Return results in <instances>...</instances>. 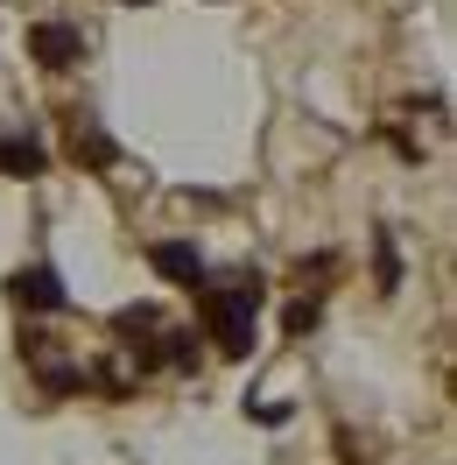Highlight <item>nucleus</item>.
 <instances>
[{
  "mask_svg": "<svg viewBox=\"0 0 457 465\" xmlns=\"http://www.w3.org/2000/svg\"><path fill=\"white\" fill-rule=\"evenodd\" d=\"M373 262H380V296H394L401 290V254H394L387 232H373Z\"/></svg>",
  "mask_w": 457,
  "mask_h": 465,
  "instance_id": "6e6552de",
  "label": "nucleus"
},
{
  "mask_svg": "<svg viewBox=\"0 0 457 465\" xmlns=\"http://www.w3.org/2000/svg\"><path fill=\"white\" fill-rule=\"evenodd\" d=\"M29 57L43 71H71V64L85 57V35L71 29V22H29Z\"/></svg>",
  "mask_w": 457,
  "mask_h": 465,
  "instance_id": "f03ea898",
  "label": "nucleus"
},
{
  "mask_svg": "<svg viewBox=\"0 0 457 465\" xmlns=\"http://www.w3.org/2000/svg\"><path fill=\"white\" fill-rule=\"evenodd\" d=\"M7 296L22 311H63V275L57 268H15L7 275Z\"/></svg>",
  "mask_w": 457,
  "mask_h": 465,
  "instance_id": "7ed1b4c3",
  "label": "nucleus"
},
{
  "mask_svg": "<svg viewBox=\"0 0 457 465\" xmlns=\"http://www.w3.org/2000/svg\"><path fill=\"white\" fill-rule=\"evenodd\" d=\"M316 318H324V303L316 296H303V303H288V339H310Z\"/></svg>",
  "mask_w": 457,
  "mask_h": 465,
  "instance_id": "9d476101",
  "label": "nucleus"
},
{
  "mask_svg": "<svg viewBox=\"0 0 457 465\" xmlns=\"http://www.w3.org/2000/svg\"><path fill=\"white\" fill-rule=\"evenodd\" d=\"M148 262H155V275H170V282H190V290L204 282V254L190 247V240H155Z\"/></svg>",
  "mask_w": 457,
  "mask_h": 465,
  "instance_id": "39448f33",
  "label": "nucleus"
},
{
  "mask_svg": "<svg viewBox=\"0 0 457 465\" xmlns=\"http://www.w3.org/2000/svg\"><path fill=\"white\" fill-rule=\"evenodd\" d=\"M113 331H120V339H155V303H127V311H113Z\"/></svg>",
  "mask_w": 457,
  "mask_h": 465,
  "instance_id": "0eeeda50",
  "label": "nucleus"
},
{
  "mask_svg": "<svg viewBox=\"0 0 457 465\" xmlns=\"http://www.w3.org/2000/svg\"><path fill=\"white\" fill-rule=\"evenodd\" d=\"M204 331H211V346L232 352V360H247L254 352V324H260V275L254 282H232V290H204Z\"/></svg>",
  "mask_w": 457,
  "mask_h": 465,
  "instance_id": "f257e3e1",
  "label": "nucleus"
},
{
  "mask_svg": "<svg viewBox=\"0 0 457 465\" xmlns=\"http://www.w3.org/2000/svg\"><path fill=\"white\" fill-rule=\"evenodd\" d=\"M162 346H170V352H162V360H170L176 374H198V339H190V331H170Z\"/></svg>",
  "mask_w": 457,
  "mask_h": 465,
  "instance_id": "1a4fd4ad",
  "label": "nucleus"
},
{
  "mask_svg": "<svg viewBox=\"0 0 457 465\" xmlns=\"http://www.w3.org/2000/svg\"><path fill=\"white\" fill-rule=\"evenodd\" d=\"M71 155H78L85 170H113V163H120V142L92 114H71Z\"/></svg>",
  "mask_w": 457,
  "mask_h": 465,
  "instance_id": "20e7f679",
  "label": "nucleus"
},
{
  "mask_svg": "<svg viewBox=\"0 0 457 465\" xmlns=\"http://www.w3.org/2000/svg\"><path fill=\"white\" fill-rule=\"evenodd\" d=\"M50 170V148L35 134H0V176H43Z\"/></svg>",
  "mask_w": 457,
  "mask_h": 465,
  "instance_id": "423d86ee",
  "label": "nucleus"
}]
</instances>
